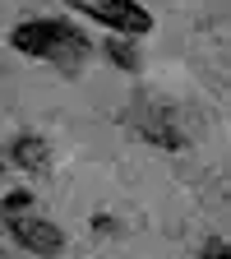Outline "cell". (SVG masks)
<instances>
[{"label": "cell", "mask_w": 231, "mask_h": 259, "mask_svg": "<svg viewBox=\"0 0 231 259\" xmlns=\"http://www.w3.org/2000/svg\"><path fill=\"white\" fill-rule=\"evenodd\" d=\"M14 51L32 56V60H56V65H79L88 56V37L74 23H60V19H28L10 32Z\"/></svg>", "instance_id": "6da1fadb"}, {"label": "cell", "mask_w": 231, "mask_h": 259, "mask_svg": "<svg viewBox=\"0 0 231 259\" xmlns=\"http://www.w3.org/2000/svg\"><path fill=\"white\" fill-rule=\"evenodd\" d=\"M70 5H74L79 14H88V19H97V23H107L111 32H129V37L153 28L148 10L134 5V0H70Z\"/></svg>", "instance_id": "7a4b0ae2"}, {"label": "cell", "mask_w": 231, "mask_h": 259, "mask_svg": "<svg viewBox=\"0 0 231 259\" xmlns=\"http://www.w3.org/2000/svg\"><path fill=\"white\" fill-rule=\"evenodd\" d=\"M5 227H10V236L23 250H32V254H60V245H65V236L56 232V227L42 222V218H32V213H14V218H5Z\"/></svg>", "instance_id": "3957f363"}, {"label": "cell", "mask_w": 231, "mask_h": 259, "mask_svg": "<svg viewBox=\"0 0 231 259\" xmlns=\"http://www.w3.org/2000/svg\"><path fill=\"white\" fill-rule=\"evenodd\" d=\"M14 162H19L23 171H47L51 148H47L37 135H23V139H14Z\"/></svg>", "instance_id": "277c9868"}, {"label": "cell", "mask_w": 231, "mask_h": 259, "mask_svg": "<svg viewBox=\"0 0 231 259\" xmlns=\"http://www.w3.org/2000/svg\"><path fill=\"white\" fill-rule=\"evenodd\" d=\"M28 208H32V194L28 190H14V194L0 199V218H14V213H28Z\"/></svg>", "instance_id": "5b68a950"}, {"label": "cell", "mask_w": 231, "mask_h": 259, "mask_svg": "<svg viewBox=\"0 0 231 259\" xmlns=\"http://www.w3.org/2000/svg\"><path fill=\"white\" fill-rule=\"evenodd\" d=\"M107 56H111L116 65H125V70H134V65H139V56H134V51H129L125 42H107Z\"/></svg>", "instance_id": "8992f818"}, {"label": "cell", "mask_w": 231, "mask_h": 259, "mask_svg": "<svg viewBox=\"0 0 231 259\" xmlns=\"http://www.w3.org/2000/svg\"><path fill=\"white\" fill-rule=\"evenodd\" d=\"M204 259H231V250H226V241H217V236H213V241L204 245Z\"/></svg>", "instance_id": "52a82bcc"}, {"label": "cell", "mask_w": 231, "mask_h": 259, "mask_svg": "<svg viewBox=\"0 0 231 259\" xmlns=\"http://www.w3.org/2000/svg\"><path fill=\"white\" fill-rule=\"evenodd\" d=\"M0 171H5V167H0Z\"/></svg>", "instance_id": "ba28073f"}]
</instances>
